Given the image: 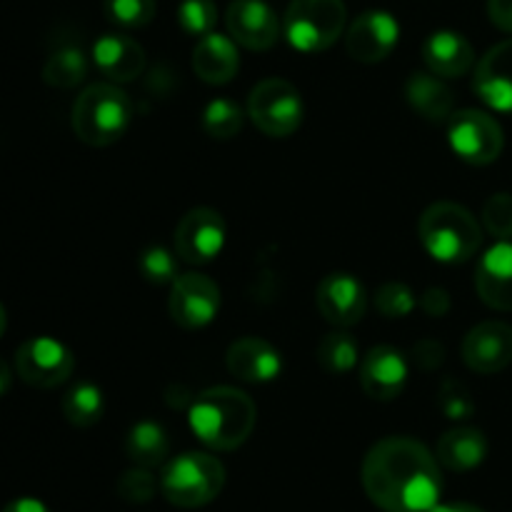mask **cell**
Returning <instances> with one entry per match:
<instances>
[{
    "label": "cell",
    "instance_id": "cell-1",
    "mask_svg": "<svg viewBox=\"0 0 512 512\" xmlns=\"http://www.w3.org/2000/svg\"><path fill=\"white\" fill-rule=\"evenodd\" d=\"M363 488L385 512H430L443 490L438 460L420 440L385 438L363 460Z\"/></svg>",
    "mask_w": 512,
    "mask_h": 512
},
{
    "label": "cell",
    "instance_id": "cell-2",
    "mask_svg": "<svg viewBox=\"0 0 512 512\" xmlns=\"http://www.w3.org/2000/svg\"><path fill=\"white\" fill-rule=\"evenodd\" d=\"M255 420L258 410L253 398L228 385L203 390L188 410V423L195 438L223 453L240 448L250 438Z\"/></svg>",
    "mask_w": 512,
    "mask_h": 512
},
{
    "label": "cell",
    "instance_id": "cell-3",
    "mask_svg": "<svg viewBox=\"0 0 512 512\" xmlns=\"http://www.w3.org/2000/svg\"><path fill=\"white\" fill-rule=\"evenodd\" d=\"M70 123L80 143L108 148L128 133L133 123V100L115 83L88 85L75 98Z\"/></svg>",
    "mask_w": 512,
    "mask_h": 512
},
{
    "label": "cell",
    "instance_id": "cell-4",
    "mask_svg": "<svg viewBox=\"0 0 512 512\" xmlns=\"http://www.w3.org/2000/svg\"><path fill=\"white\" fill-rule=\"evenodd\" d=\"M418 235L430 258L438 263H465L483 245V228L468 208L458 203H433L418 223Z\"/></svg>",
    "mask_w": 512,
    "mask_h": 512
},
{
    "label": "cell",
    "instance_id": "cell-5",
    "mask_svg": "<svg viewBox=\"0 0 512 512\" xmlns=\"http://www.w3.org/2000/svg\"><path fill=\"white\" fill-rule=\"evenodd\" d=\"M225 485V468L208 453H183L165 465L160 490L175 508H203L213 503Z\"/></svg>",
    "mask_w": 512,
    "mask_h": 512
},
{
    "label": "cell",
    "instance_id": "cell-6",
    "mask_svg": "<svg viewBox=\"0 0 512 512\" xmlns=\"http://www.w3.org/2000/svg\"><path fill=\"white\" fill-rule=\"evenodd\" d=\"M345 23L348 10L343 0H290L283 30L300 53H323L343 35Z\"/></svg>",
    "mask_w": 512,
    "mask_h": 512
},
{
    "label": "cell",
    "instance_id": "cell-7",
    "mask_svg": "<svg viewBox=\"0 0 512 512\" xmlns=\"http://www.w3.org/2000/svg\"><path fill=\"white\" fill-rule=\"evenodd\" d=\"M303 98L298 88L283 78H268L248 95V118L270 138H288L303 123Z\"/></svg>",
    "mask_w": 512,
    "mask_h": 512
},
{
    "label": "cell",
    "instance_id": "cell-8",
    "mask_svg": "<svg viewBox=\"0 0 512 512\" xmlns=\"http://www.w3.org/2000/svg\"><path fill=\"white\" fill-rule=\"evenodd\" d=\"M448 140L453 153L470 165H490L505 148L498 120L483 110H460L448 120Z\"/></svg>",
    "mask_w": 512,
    "mask_h": 512
},
{
    "label": "cell",
    "instance_id": "cell-9",
    "mask_svg": "<svg viewBox=\"0 0 512 512\" xmlns=\"http://www.w3.org/2000/svg\"><path fill=\"white\" fill-rule=\"evenodd\" d=\"M75 358L68 345L48 335L25 340L15 353V373L25 385L38 390H53L73 375Z\"/></svg>",
    "mask_w": 512,
    "mask_h": 512
},
{
    "label": "cell",
    "instance_id": "cell-10",
    "mask_svg": "<svg viewBox=\"0 0 512 512\" xmlns=\"http://www.w3.org/2000/svg\"><path fill=\"white\" fill-rule=\"evenodd\" d=\"M228 238L223 215L213 208H193L175 228V255L188 265L210 263L220 255Z\"/></svg>",
    "mask_w": 512,
    "mask_h": 512
},
{
    "label": "cell",
    "instance_id": "cell-11",
    "mask_svg": "<svg viewBox=\"0 0 512 512\" xmlns=\"http://www.w3.org/2000/svg\"><path fill=\"white\" fill-rule=\"evenodd\" d=\"M170 318L185 330H200L213 323L220 310V288L200 273H183L170 283Z\"/></svg>",
    "mask_w": 512,
    "mask_h": 512
},
{
    "label": "cell",
    "instance_id": "cell-12",
    "mask_svg": "<svg viewBox=\"0 0 512 512\" xmlns=\"http://www.w3.org/2000/svg\"><path fill=\"white\" fill-rule=\"evenodd\" d=\"M400 40V25L385 10H365L345 33V50L353 60L375 65L388 58Z\"/></svg>",
    "mask_w": 512,
    "mask_h": 512
},
{
    "label": "cell",
    "instance_id": "cell-13",
    "mask_svg": "<svg viewBox=\"0 0 512 512\" xmlns=\"http://www.w3.org/2000/svg\"><path fill=\"white\" fill-rule=\"evenodd\" d=\"M315 303L320 315L335 328H353L365 318L368 310V293L363 283L350 273L325 275L315 290Z\"/></svg>",
    "mask_w": 512,
    "mask_h": 512
},
{
    "label": "cell",
    "instance_id": "cell-14",
    "mask_svg": "<svg viewBox=\"0 0 512 512\" xmlns=\"http://www.w3.org/2000/svg\"><path fill=\"white\" fill-rule=\"evenodd\" d=\"M225 25L230 38L248 50H270L280 38V20L265 0H233Z\"/></svg>",
    "mask_w": 512,
    "mask_h": 512
},
{
    "label": "cell",
    "instance_id": "cell-15",
    "mask_svg": "<svg viewBox=\"0 0 512 512\" xmlns=\"http://www.w3.org/2000/svg\"><path fill=\"white\" fill-rule=\"evenodd\" d=\"M463 360L473 373L495 375L512 363V328L503 320L475 325L463 340Z\"/></svg>",
    "mask_w": 512,
    "mask_h": 512
},
{
    "label": "cell",
    "instance_id": "cell-16",
    "mask_svg": "<svg viewBox=\"0 0 512 512\" xmlns=\"http://www.w3.org/2000/svg\"><path fill=\"white\" fill-rule=\"evenodd\" d=\"M473 90L495 113H512V38L483 55L475 68Z\"/></svg>",
    "mask_w": 512,
    "mask_h": 512
},
{
    "label": "cell",
    "instance_id": "cell-17",
    "mask_svg": "<svg viewBox=\"0 0 512 512\" xmlns=\"http://www.w3.org/2000/svg\"><path fill=\"white\" fill-rule=\"evenodd\" d=\"M408 360L390 345H375L360 363V385L365 395L380 403L395 400L408 383Z\"/></svg>",
    "mask_w": 512,
    "mask_h": 512
},
{
    "label": "cell",
    "instance_id": "cell-18",
    "mask_svg": "<svg viewBox=\"0 0 512 512\" xmlns=\"http://www.w3.org/2000/svg\"><path fill=\"white\" fill-rule=\"evenodd\" d=\"M93 63L110 83H133L145 70V50L123 33H105L93 43Z\"/></svg>",
    "mask_w": 512,
    "mask_h": 512
},
{
    "label": "cell",
    "instance_id": "cell-19",
    "mask_svg": "<svg viewBox=\"0 0 512 512\" xmlns=\"http://www.w3.org/2000/svg\"><path fill=\"white\" fill-rule=\"evenodd\" d=\"M225 365L233 378L243 380V383H270L283 373V358L278 350L263 338H248L235 340L225 355Z\"/></svg>",
    "mask_w": 512,
    "mask_h": 512
},
{
    "label": "cell",
    "instance_id": "cell-20",
    "mask_svg": "<svg viewBox=\"0 0 512 512\" xmlns=\"http://www.w3.org/2000/svg\"><path fill=\"white\" fill-rule=\"evenodd\" d=\"M475 290L488 308L512 310V243L500 240L480 258L475 270Z\"/></svg>",
    "mask_w": 512,
    "mask_h": 512
},
{
    "label": "cell",
    "instance_id": "cell-21",
    "mask_svg": "<svg viewBox=\"0 0 512 512\" xmlns=\"http://www.w3.org/2000/svg\"><path fill=\"white\" fill-rule=\"evenodd\" d=\"M193 70L203 83H230L240 70L238 43L230 35H220L215 30L198 38V45L193 50Z\"/></svg>",
    "mask_w": 512,
    "mask_h": 512
},
{
    "label": "cell",
    "instance_id": "cell-22",
    "mask_svg": "<svg viewBox=\"0 0 512 512\" xmlns=\"http://www.w3.org/2000/svg\"><path fill=\"white\" fill-rule=\"evenodd\" d=\"M423 60L428 65L430 73L438 78H463L470 73L475 63L473 45L453 30H438L430 35L423 45Z\"/></svg>",
    "mask_w": 512,
    "mask_h": 512
},
{
    "label": "cell",
    "instance_id": "cell-23",
    "mask_svg": "<svg viewBox=\"0 0 512 512\" xmlns=\"http://www.w3.org/2000/svg\"><path fill=\"white\" fill-rule=\"evenodd\" d=\"M405 98L410 108L430 123H443L453 115V93L443 78L435 73H413L405 85Z\"/></svg>",
    "mask_w": 512,
    "mask_h": 512
},
{
    "label": "cell",
    "instance_id": "cell-24",
    "mask_svg": "<svg viewBox=\"0 0 512 512\" xmlns=\"http://www.w3.org/2000/svg\"><path fill=\"white\" fill-rule=\"evenodd\" d=\"M488 458V440L478 428H453L438 440V463L453 473H468Z\"/></svg>",
    "mask_w": 512,
    "mask_h": 512
},
{
    "label": "cell",
    "instance_id": "cell-25",
    "mask_svg": "<svg viewBox=\"0 0 512 512\" xmlns=\"http://www.w3.org/2000/svg\"><path fill=\"white\" fill-rule=\"evenodd\" d=\"M125 453L140 468H158L168 460L170 440L163 425L153 420H140L128 430L125 438Z\"/></svg>",
    "mask_w": 512,
    "mask_h": 512
},
{
    "label": "cell",
    "instance_id": "cell-26",
    "mask_svg": "<svg viewBox=\"0 0 512 512\" xmlns=\"http://www.w3.org/2000/svg\"><path fill=\"white\" fill-rule=\"evenodd\" d=\"M88 75V58L78 45H60L43 65V80L53 88L68 90L80 85Z\"/></svg>",
    "mask_w": 512,
    "mask_h": 512
},
{
    "label": "cell",
    "instance_id": "cell-27",
    "mask_svg": "<svg viewBox=\"0 0 512 512\" xmlns=\"http://www.w3.org/2000/svg\"><path fill=\"white\" fill-rule=\"evenodd\" d=\"M63 408L65 420L75 428H93L100 418H103L105 400L103 390L93 383H78L63 395Z\"/></svg>",
    "mask_w": 512,
    "mask_h": 512
},
{
    "label": "cell",
    "instance_id": "cell-28",
    "mask_svg": "<svg viewBox=\"0 0 512 512\" xmlns=\"http://www.w3.org/2000/svg\"><path fill=\"white\" fill-rule=\"evenodd\" d=\"M360 358L358 340L343 328L333 330V333L323 335L318 343V363L325 373L330 375H348L353 373Z\"/></svg>",
    "mask_w": 512,
    "mask_h": 512
},
{
    "label": "cell",
    "instance_id": "cell-29",
    "mask_svg": "<svg viewBox=\"0 0 512 512\" xmlns=\"http://www.w3.org/2000/svg\"><path fill=\"white\" fill-rule=\"evenodd\" d=\"M243 110L228 98L210 100L203 110V130L215 140H230L243 130Z\"/></svg>",
    "mask_w": 512,
    "mask_h": 512
},
{
    "label": "cell",
    "instance_id": "cell-30",
    "mask_svg": "<svg viewBox=\"0 0 512 512\" xmlns=\"http://www.w3.org/2000/svg\"><path fill=\"white\" fill-rule=\"evenodd\" d=\"M105 15L118 28H145L155 18V0H105Z\"/></svg>",
    "mask_w": 512,
    "mask_h": 512
},
{
    "label": "cell",
    "instance_id": "cell-31",
    "mask_svg": "<svg viewBox=\"0 0 512 512\" xmlns=\"http://www.w3.org/2000/svg\"><path fill=\"white\" fill-rule=\"evenodd\" d=\"M215 23H218V8L213 0H183L178 5V25L188 35L203 38L213 33Z\"/></svg>",
    "mask_w": 512,
    "mask_h": 512
},
{
    "label": "cell",
    "instance_id": "cell-32",
    "mask_svg": "<svg viewBox=\"0 0 512 512\" xmlns=\"http://www.w3.org/2000/svg\"><path fill=\"white\" fill-rule=\"evenodd\" d=\"M138 268L143 273L145 280L155 285H168L178 278V260L170 250L153 245V248H145L138 258Z\"/></svg>",
    "mask_w": 512,
    "mask_h": 512
},
{
    "label": "cell",
    "instance_id": "cell-33",
    "mask_svg": "<svg viewBox=\"0 0 512 512\" xmlns=\"http://www.w3.org/2000/svg\"><path fill=\"white\" fill-rule=\"evenodd\" d=\"M438 408L448 420H468L475 413V400L460 380L445 378L438 390Z\"/></svg>",
    "mask_w": 512,
    "mask_h": 512
},
{
    "label": "cell",
    "instance_id": "cell-34",
    "mask_svg": "<svg viewBox=\"0 0 512 512\" xmlns=\"http://www.w3.org/2000/svg\"><path fill=\"white\" fill-rule=\"evenodd\" d=\"M160 483L155 480V475L150 473V468H135L125 470L118 480V495L125 503H150L158 493Z\"/></svg>",
    "mask_w": 512,
    "mask_h": 512
},
{
    "label": "cell",
    "instance_id": "cell-35",
    "mask_svg": "<svg viewBox=\"0 0 512 512\" xmlns=\"http://www.w3.org/2000/svg\"><path fill=\"white\" fill-rule=\"evenodd\" d=\"M418 300H415L413 290L405 283H385L375 295V308L380 310L383 318H408L415 310Z\"/></svg>",
    "mask_w": 512,
    "mask_h": 512
},
{
    "label": "cell",
    "instance_id": "cell-36",
    "mask_svg": "<svg viewBox=\"0 0 512 512\" xmlns=\"http://www.w3.org/2000/svg\"><path fill=\"white\" fill-rule=\"evenodd\" d=\"M483 225L493 238L512 240V195L495 193L483 205Z\"/></svg>",
    "mask_w": 512,
    "mask_h": 512
},
{
    "label": "cell",
    "instance_id": "cell-37",
    "mask_svg": "<svg viewBox=\"0 0 512 512\" xmlns=\"http://www.w3.org/2000/svg\"><path fill=\"white\" fill-rule=\"evenodd\" d=\"M413 360L420 370L430 373V370H435L443 365L445 348L438 343V340H430V338L418 340V343L413 345Z\"/></svg>",
    "mask_w": 512,
    "mask_h": 512
},
{
    "label": "cell",
    "instance_id": "cell-38",
    "mask_svg": "<svg viewBox=\"0 0 512 512\" xmlns=\"http://www.w3.org/2000/svg\"><path fill=\"white\" fill-rule=\"evenodd\" d=\"M418 305L423 308L425 315H430V318H443L450 310V295L445 293L443 288H428L420 295Z\"/></svg>",
    "mask_w": 512,
    "mask_h": 512
},
{
    "label": "cell",
    "instance_id": "cell-39",
    "mask_svg": "<svg viewBox=\"0 0 512 512\" xmlns=\"http://www.w3.org/2000/svg\"><path fill=\"white\" fill-rule=\"evenodd\" d=\"M488 15L495 28L512 35V0H488Z\"/></svg>",
    "mask_w": 512,
    "mask_h": 512
},
{
    "label": "cell",
    "instance_id": "cell-40",
    "mask_svg": "<svg viewBox=\"0 0 512 512\" xmlns=\"http://www.w3.org/2000/svg\"><path fill=\"white\" fill-rule=\"evenodd\" d=\"M0 512H50L48 508H45L40 500L35 498H20V500H13V503L5 505L3 510Z\"/></svg>",
    "mask_w": 512,
    "mask_h": 512
},
{
    "label": "cell",
    "instance_id": "cell-41",
    "mask_svg": "<svg viewBox=\"0 0 512 512\" xmlns=\"http://www.w3.org/2000/svg\"><path fill=\"white\" fill-rule=\"evenodd\" d=\"M10 385H13V373H10L8 363H5V360L0 358V398H3V395L8 393Z\"/></svg>",
    "mask_w": 512,
    "mask_h": 512
},
{
    "label": "cell",
    "instance_id": "cell-42",
    "mask_svg": "<svg viewBox=\"0 0 512 512\" xmlns=\"http://www.w3.org/2000/svg\"><path fill=\"white\" fill-rule=\"evenodd\" d=\"M430 512H485V510L475 508V505H468V503H453V505H435Z\"/></svg>",
    "mask_w": 512,
    "mask_h": 512
},
{
    "label": "cell",
    "instance_id": "cell-43",
    "mask_svg": "<svg viewBox=\"0 0 512 512\" xmlns=\"http://www.w3.org/2000/svg\"><path fill=\"white\" fill-rule=\"evenodd\" d=\"M5 325H8V315H5V308L0 305V338H3L5 333Z\"/></svg>",
    "mask_w": 512,
    "mask_h": 512
}]
</instances>
